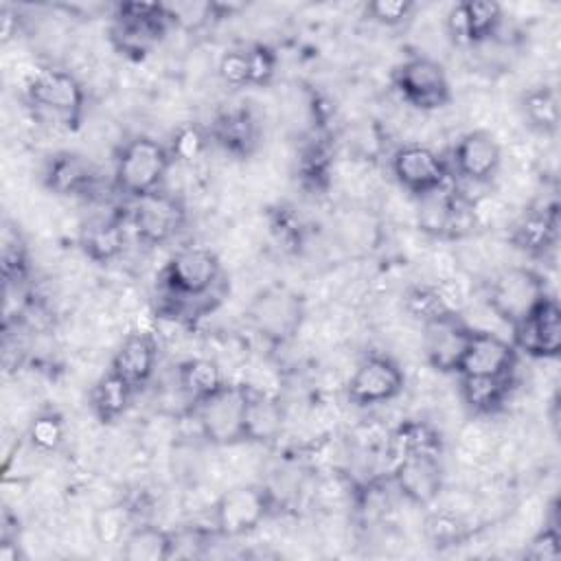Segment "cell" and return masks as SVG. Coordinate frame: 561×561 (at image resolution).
<instances>
[{
  "instance_id": "1",
  "label": "cell",
  "mask_w": 561,
  "mask_h": 561,
  "mask_svg": "<svg viewBox=\"0 0 561 561\" xmlns=\"http://www.w3.org/2000/svg\"><path fill=\"white\" fill-rule=\"evenodd\" d=\"M173 158L167 145L151 136L129 138L114 160V186L118 193L138 199L162 188Z\"/></svg>"
},
{
  "instance_id": "2",
  "label": "cell",
  "mask_w": 561,
  "mask_h": 561,
  "mask_svg": "<svg viewBox=\"0 0 561 561\" xmlns=\"http://www.w3.org/2000/svg\"><path fill=\"white\" fill-rule=\"evenodd\" d=\"M26 101L39 118L64 129L79 127L85 112V90L64 68L39 70L26 85Z\"/></svg>"
},
{
  "instance_id": "3",
  "label": "cell",
  "mask_w": 561,
  "mask_h": 561,
  "mask_svg": "<svg viewBox=\"0 0 561 561\" xmlns=\"http://www.w3.org/2000/svg\"><path fill=\"white\" fill-rule=\"evenodd\" d=\"M221 261L210 248L191 245L178 250L162 267L160 280L178 305L202 302L221 283Z\"/></svg>"
},
{
  "instance_id": "4",
  "label": "cell",
  "mask_w": 561,
  "mask_h": 561,
  "mask_svg": "<svg viewBox=\"0 0 561 561\" xmlns=\"http://www.w3.org/2000/svg\"><path fill=\"white\" fill-rule=\"evenodd\" d=\"M245 320L267 344L283 346L296 337L305 322V300L287 285H270L250 300Z\"/></svg>"
},
{
  "instance_id": "5",
  "label": "cell",
  "mask_w": 561,
  "mask_h": 561,
  "mask_svg": "<svg viewBox=\"0 0 561 561\" xmlns=\"http://www.w3.org/2000/svg\"><path fill=\"white\" fill-rule=\"evenodd\" d=\"M171 22L162 2H118L110 39L121 55L142 59L167 35Z\"/></svg>"
},
{
  "instance_id": "6",
  "label": "cell",
  "mask_w": 561,
  "mask_h": 561,
  "mask_svg": "<svg viewBox=\"0 0 561 561\" xmlns=\"http://www.w3.org/2000/svg\"><path fill=\"white\" fill-rule=\"evenodd\" d=\"M276 506V495L267 484L250 482L224 491L213 504V528L221 537H243L256 530Z\"/></svg>"
},
{
  "instance_id": "7",
  "label": "cell",
  "mask_w": 561,
  "mask_h": 561,
  "mask_svg": "<svg viewBox=\"0 0 561 561\" xmlns=\"http://www.w3.org/2000/svg\"><path fill=\"white\" fill-rule=\"evenodd\" d=\"M546 278L526 265H513L493 276L486 289L489 309L511 329L548 298Z\"/></svg>"
},
{
  "instance_id": "8",
  "label": "cell",
  "mask_w": 561,
  "mask_h": 561,
  "mask_svg": "<svg viewBox=\"0 0 561 561\" xmlns=\"http://www.w3.org/2000/svg\"><path fill=\"white\" fill-rule=\"evenodd\" d=\"M248 386L224 383L213 397L193 405L202 436L213 445L245 443Z\"/></svg>"
},
{
  "instance_id": "9",
  "label": "cell",
  "mask_w": 561,
  "mask_h": 561,
  "mask_svg": "<svg viewBox=\"0 0 561 561\" xmlns=\"http://www.w3.org/2000/svg\"><path fill=\"white\" fill-rule=\"evenodd\" d=\"M392 85L408 105L423 112L440 110L451 101V85L443 64L425 55L408 57L394 66Z\"/></svg>"
},
{
  "instance_id": "10",
  "label": "cell",
  "mask_w": 561,
  "mask_h": 561,
  "mask_svg": "<svg viewBox=\"0 0 561 561\" xmlns=\"http://www.w3.org/2000/svg\"><path fill=\"white\" fill-rule=\"evenodd\" d=\"M405 388L401 366L383 353L366 355L346 381V399L357 408L381 405L397 399Z\"/></svg>"
},
{
  "instance_id": "11",
  "label": "cell",
  "mask_w": 561,
  "mask_h": 561,
  "mask_svg": "<svg viewBox=\"0 0 561 561\" xmlns=\"http://www.w3.org/2000/svg\"><path fill=\"white\" fill-rule=\"evenodd\" d=\"M184 221V204L164 188L134 199L129 213V224L136 232V239L149 248L169 243L182 230Z\"/></svg>"
},
{
  "instance_id": "12",
  "label": "cell",
  "mask_w": 561,
  "mask_h": 561,
  "mask_svg": "<svg viewBox=\"0 0 561 561\" xmlns=\"http://www.w3.org/2000/svg\"><path fill=\"white\" fill-rule=\"evenodd\" d=\"M390 169L401 188L414 197L432 195L449 184V162L425 145H403L390 158Z\"/></svg>"
},
{
  "instance_id": "13",
  "label": "cell",
  "mask_w": 561,
  "mask_h": 561,
  "mask_svg": "<svg viewBox=\"0 0 561 561\" xmlns=\"http://www.w3.org/2000/svg\"><path fill=\"white\" fill-rule=\"evenodd\" d=\"M473 329L456 309L423 324V351L438 373H458Z\"/></svg>"
},
{
  "instance_id": "14",
  "label": "cell",
  "mask_w": 561,
  "mask_h": 561,
  "mask_svg": "<svg viewBox=\"0 0 561 561\" xmlns=\"http://www.w3.org/2000/svg\"><path fill=\"white\" fill-rule=\"evenodd\" d=\"M513 346L535 359H554L561 353V309L548 296L513 327Z\"/></svg>"
},
{
  "instance_id": "15",
  "label": "cell",
  "mask_w": 561,
  "mask_h": 561,
  "mask_svg": "<svg viewBox=\"0 0 561 561\" xmlns=\"http://www.w3.org/2000/svg\"><path fill=\"white\" fill-rule=\"evenodd\" d=\"M394 489L414 506H432L443 491V465L436 454L399 456L392 467Z\"/></svg>"
},
{
  "instance_id": "16",
  "label": "cell",
  "mask_w": 561,
  "mask_h": 561,
  "mask_svg": "<svg viewBox=\"0 0 561 561\" xmlns=\"http://www.w3.org/2000/svg\"><path fill=\"white\" fill-rule=\"evenodd\" d=\"M502 164V149L495 136L486 129H471L458 138L451 149L449 171L471 184H486L495 178Z\"/></svg>"
},
{
  "instance_id": "17",
  "label": "cell",
  "mask_w": 561,
  "mask_h": 561,
  "mask_svg": "<svg viewBox=\"0 0 561 561\" xmlns=\"http://www.w3.org/2000/svg\"><path fill=\"white\" fill-rule=\"evenodd\" d=\"M210 140L232 158L245 160L261 145V123L252 107L232 105L221 110L210 123Z\"/></svg>"
},
{
  "instance_id": "18",
  "label": "cell",
  "mask_w": 561,
  "mask_h": 561,
  "mask_svg": "<svg viewBox=\"0 0 561 561\" xmlns=\"http://www.w3.org/2000/svg\"><path fill=\"white\" fill-rule=\"evenodd\" d=\"M517 364V348L491 331H476L467 344L460 368L456 375H484V377H513Z\"/></svg>"
},
{
  "instance_id": "19",
  "label": "cell",
  "mask_w": 561,
  "mask_h": 561,
  "mask_svg": "<svg viewBox=\"0 0 561 561\" xmlns=\"http://www.w3.org/2000/svg\"><path fill=\"white\" fill-rule=\"evenodd\" d=\"M42 182L59 197H88L99 184V171L85 156L64 149L46 160Z\"/></svg>"
},
{
  "instance_id": "20",
  "label": "cell",
  "mask_w": 561,
  "mask_h": 561,
  "mask_svg": "<svg viewBox=\"0 0 561 561\" xmlns=\"http://www.w3.org/2000/svg\"><path fill=\"white\" fill-rule=\"evenodd\" d=\"M158 366V340L149 331H129L112 355L110 370L123 377L136 392L147 386Z\"/></svg>"
},
{
  "instance_id": "21",
  "label": "cell",
  "mask_w": 561,
  "mask_h": 561,
  "mask_svg": "<svg viewBox=\"0 0 561 561\" xmlns=\"http://www.w3.org/2000/svg\"><path fill=\"white\" fill-rule=\"evenodd\" d=\"M557 239L559 206L554 202L524 210L508 232V241L530 256H546L557 248Z\"/></svg>"
},
{
  "instance_id": "22",
  "label": "cell",
  "mask_w": 561,
  "mask_h": 561,
  "mask_svg": "<svg viewBox=\"0 0 561 561\" xmlns=\"http://www.w3.org/2000/svg\"><path fill=\"white\" fill-rule=\"evenodd\" d=\"M125 221L127 219L121 213H110V215L90 219L79 234V245L83 254L99 265L116 261L123 254L127 243Z\"/></svg>"
},
{
  "instance_id": "23",
  "label": "cell",
  "mask_w": 561,
  "mask_h": 561,
  "mask_svg": "<svg viewBox=\"0 0 561 561\" xmlns=\"http://www.w3.org/2000/svg\"><path fill=\"white\" fill-rule=\"evenodd\" d=\"M460 397L471 414L489 416L504 408L513 377H484V375H458Z\"/></svg>"
},
{
  "instance_id": "24",
  "label": "cell",
  "mask_w": 561,
  "mask_h": 561,
  "mask_svg": "<svg viewBox=\"0 0 561 561\" xmlns=\"http://www.w3.org/2000/svg\"><path fill=\"white\" fill-rule=\"evenodd\" d=\"M134 394H136V390L123 377H118L114 370L107 368L94 381L88 401H90V410H92L94 419L103 425H110L127 412Z\"/></svg>"
},
{
  "instance_id": "25",
  "label": "cell",
  "mask_w": 561,
  "mask_h": 561,
  "mask_svg": "<svg viewBox=\"0 0 561 561\" xmlns=\"http://www.w3.org/2000/svg\"><path fill=\"white\" fill-rule=\"evenodd\" d=\"M519 112L524 123L533 131L541 136H554L561 121L557 88L548 83H539L524 90L519 96Z\"/></svg>"
},
{
  "instance_id": "26",
  "label": "cell",
  "mask_w": 561,
  "mask_h": 561,
  "mask_svg": "<svg viewBox=\"0 0 561 561\" xmlns=\"http://www.w3.org/2000/svg\"><path fill=\"white\" fill-rule=\"evenodd\" d=\"M175 379H178L182 394L193 405L213 397L226 383L219 364L208 357H188V359L180 362L178 370H175Z\"/></svg>"
},
{
  "instance_id": "27",
  "label": "cell",
  "mask_w": 561,
  "mask_h": 561,
  "mask_svg": "<svg viewBox=\"0 0 561 561\" xmlns=\"http://www.w3.org/2000/svg\"><path fill=\"white\" fill-rule=\"evenodd\" d=\"M283 408L280 403L259 390L248 388V410H245V440L270 443L283 430Z\"/></svg>"
},
{
  "instance_id": "28",
  "label": "cell",
  "mask_w": 561,
  "mask_h": 561,
  "mask_svg": "<svg viewBox=\"0 0 561 561\" xmlns=\"http://www.w3.org/2000/svg\"><path fill=\"white\" fill-rule=\"evenodd\" d=\"M121 557L125 561L173 559V533L151 524L134 526L121 543Z\"/></svg>"
},
{
  "instance_id": "29",
  "label": "cell",
  "mask_w": 561,
  "mask_h": 561,
  "mask_svg": "<svg viewBox=\"0 0 561 561\" xmlns=\"http://www.w3.org/2000/svg\"><path fill=\"white\" fill-rule=\"evenodd\" d=\"M465 11V28H467V46H476L482 42H489L497 35L504 11L502 4L493 0H467L462 2Z\"/></svg>"
},
{
  "instance_id": "30",
  "label": "cell",
  "mask_w": 561,
  "mask_h": 561,
  "mask_svg": "<svg viewBox=\"0 0 561 561\" xmlns=\"http://www.w3.org/2000/svg\"><path fill=\"white\" fill-rule=\"evenodd\" d=\"M392 447L397 456L408 454H436L440 456L443 440L436 427L427 421H403L392 434Z\"/></svg>"
},
{
  "instance_id": "31",
  "label": "cell",
  "mask_w": 561,
  "mask_h": 561,
  "mask_svg": "<svg viewBox=\"0 0 561 561\" xmlns=\"http://www.w3.org/2000/svg\"><path fill=\"white\" fill-rule=\"evenodd\" d=\"M64 438H66L64 416L53 408L39 410L26 427V440L39 454H55L64 445Z\"/></svg>"
},
{
  "instance_id": "32",
  "label": "cell",
  "mask_w": 561,
  "mask_h": 561,
  "mask_svg": "<svg viewBox=\"0 0 561 561\" xmlns=\"http://www.w3.org/2000/svg\"><path fill=\"white\" fill-rule=\"evenodd\" d=\"M0 265H2V278H4L7 287L20 285L28 274V248H26L18 226L7 224L2 230Z\"/></svg>"
},
{
  "instance_id": "33",
  "label": "cell",
  "mask_w": 561,
  "mask_h": 561,
  "mask_svg": "<svg viewBox=\"0 0 561 561\" xmlns=\"http://www.w3.org/2000/svg\"><path fill=\"white\" fill-rule=\"evenodd\" d=\"M331 175V151L324 140L309 142L298 158V178L305 186L322 191L329 184Z\"/></svg>"
},
{
  "instance_id": "34",
  "label": "cell",
  "mask_w": 561,
  "mask_h": 561,
  "mask_svg": "<svg viewBox=\"0 0 561 561\" xmlns=\"http://www.w3.org/2000/svg\"><path fill=\"white\" fill-rule=\"evenodd\" d=\"M403 309L421 324L451 311L454 307L432 285H412L403 294Z\"/></svg>"
},
{
  "instance_id": "35",
  "label": "cell",
  "mask_w": 561,
  "mask_h": 561,
  "mask_svg": "<svg viewBox=\"0 0 561 561\" xmlns=\"http://www.w3.org/2000/svg\"><path fill=\"white\" fill-rule=\"evenodd\" d=\"M92 528L101 543L121 546L123 539L127 537V533L134 528L131 526V508H127L125 504L103 506L94 513Z\"/></svg>"
},
{
  "instance_id": "36",
  "label": "cell",
  "mask_w": 561,
  "mask_h": 561,
  "mask_svg": "<svg viewBox=\"0 0 561 561\" xmlns=\"http://www.w3.org/2000/svg\"><path fill=\"white\" fill-rule=\"evenodd\" d=\"M423 530L434 548L460 546L469 537L467 524L458 515L447 513V511H432L425 517Z\"/></svg>"
},
{
  "instance_id": "37",
  "label": "cell",
  "mask_w": 561,
  "mask_h": 561,
  "mask_svg": "<svg viewBox=\"0 0 561 561\" xmlns=\"http://www.w3.org/2000/svg\"><path fill=\"white\" fill-rule=\"evenodd\" d=\"M171 26L195 31L217 18H226V7L217 2H167L164 4Z\"/></svg>"
},
{
  "instance_id": "38",
  "label": "cell",
  "mask_w": 561,
  "mask_h": 561,
  "mask_svg": "<svg viewBox=\"0 0 561 561\" xmlns=\"http://www.w3.org/2000/svg\"><path fill=\"white\" fill-rule=\"evenodd\" d=\"M267 219H270V230H272L274 239L285 250H294V252L300 250V245L305 243V237H307V226L294 208L280 204L270 210Z\"/></svg>"
},
{
  "instance_id": "39",
  "label": "cell",
  "mask_w": 561,
  "mask_h": 561,
  "mask_svg": "<svg viewBox=\"0 0 561 561\" xmlns=\"http://www.w3.org/2000/svg\"><path fill=\"white\" fill-rule=\"evenodd\" d=\"M208 142H210L208 129H204L195 123H186L175 129V134L171 136V142L167 147L175 162H195L197 158L204 156Z\"/></svg>"
},
{
  "instance_id": "40",
  "label": "cell",
  "mask_w": 561,
  "mask_h": 561,
  "mask_svg": "<svg viewBox=\"0 0 561 561\" xmlns=\"http://www.w3.org/2000/svg\"><path fill=\"white\" fill-rule=\"evenodd\" d=\"M248 53V72L252 88H265L274 81L278 68V55L267 44H252L245 48Z\"/></svg>"
},
{
  "instance_id": "41",
  "label": "cell",
  "mask_w": 561,
  "mask_h": 561,
  "mask_svg": "<svg viewBox=\"0 0 561 561\" xmlns=\"http://www.w3.org/2000/svg\"><path fill=\"white\" fill-rule=\"evenodd\" d=\"M414 11L416 4L412 0H370L364 4V15L381 26H401Z\"/></svg>"
},
{
  "instance_id": "42",
  "label": "cell",
  "mask_w": 561,
  "mask_h": 561,
  "mask_svg": "<svg viewBox=\"0 0 561 561\" xmlns=\"http://www.w3.org/2000/svg\"><path fill=\"white\" fill-rule=\"evenodd\" d=\"M561 557V533L557 522H548L524 548V559L557 561Z\"/></svg>"
},
{
  "instance_id": "43",
  "label": "cell",
  "mask_w": 561,
  "mask_h": 561,
  "mask_svg": "<svg viewBox=\"0 0 561 561\" xmlns=\"http://www.w3.org/2000/svg\"><path fill=\"white\" fill-rule=\"evenodd\" d=\"M217 75L230 88H245V85H250L248 53H245V48H230V50H226L219 57Z\"/></svg>"
},
{
  "instance_id": "44",
  "label": "cell",
  "mask_w": 561,
  "mask_h": 561,
  "mask_svg": "<svg viewBox=\"0 0 561 561\" xmlns=\"http://www.w3.org/2000/svg\"><path fill=\"white\" fill-rule=\"evenodd\" d=\"M18 28H20V18L15 11H11L9 7L2 9V42L7 44L11 37L18 35Z\"/></svg>"
}]
</instances>
